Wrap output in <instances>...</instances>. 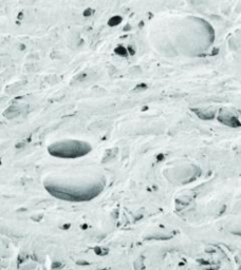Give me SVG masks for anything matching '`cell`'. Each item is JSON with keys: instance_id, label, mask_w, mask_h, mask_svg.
Wrapping results in <instances>:
<instances>
[{"instance_id": "cell-1", "label": "cell", "mask_w": 241, "mask_h": 270, "mask_svg": "<svg viewBox=\"0 0 241 270\" xmlns=\"http://www.w3.org/2000/svg\"><path fill=\"white\" fill-rule=\"evenodd\" d=\"M90 150V147L86 143H79V141H65L59 144L53 145L49 148V151L57 156H68V157H74V156H80L86 154Z\"/></svg>"}, {"instance_id": "cell-2", "label": "cell", "mask_w": 241, "mask_h": 270, "mask_svg": "<svg viewBox=\"0 0 241 270\" xmlns=\"http://www.w3.org/2000/svg\"><path fill=\"white\" fill-rule=\"evenodd\" d=\"M218 118H219V120L221 121V123H223L224 125H226V126L234 127V128L241 126L240 121H239V120H238L233 114H230V113H228V112L221 111V113H220L219 116H218Z\"/></svg>"}]
</instances>
